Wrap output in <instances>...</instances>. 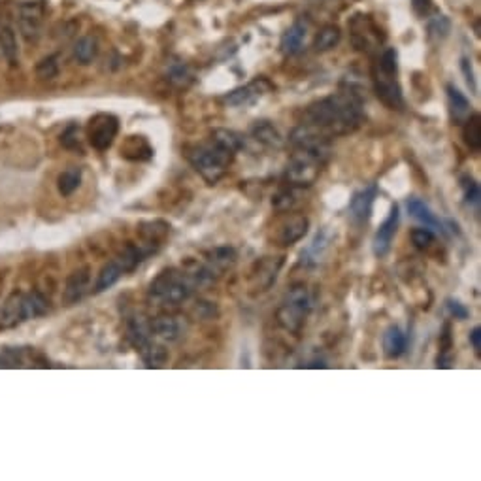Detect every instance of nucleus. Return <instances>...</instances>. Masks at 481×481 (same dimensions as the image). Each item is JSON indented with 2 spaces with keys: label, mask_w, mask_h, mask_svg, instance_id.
Masks as SVG:
<instances>
[{
  "label": "nucleus",
  "mask_w": 481,
  "mask_h": 481,
  "mask_svg": "<svg viewBox=\"0 0 481 481\" xmlns=\"http://www.w3.org/2000/svg\"><path fill=\"white\" fill-rule=\"evenodd\" d=\"M72 53H74V59L80 65H91L96 57V53H99V42L93 36H83L74 44Z\"/></svg>",
  "instance_id": "c756f323"
},
{
  "label": "nucleus",
  "mask_w": 481,
  "mask_h": 481,
  "mask_svg": "<svg viewBox=\"0 0 481 481\" xmlns=\"http://www.w3.org/2000/svg\"><path fill=\"white\" fill-rule=\"evenodd\" d=\"M461 68H463V74L466 76V83H468V87L472 89V91H477V87H475V80H474V72H472V65H470V61L464 57L463 61H461Z\"/></svg>",
  "instance_id": "de8ad7c7"
},
{
  "label": "nucleus",
  "mask_w": 481,
  "mask_h": 481,
  "mask_svg": "<svg viewBox=\"0 0 481 481\" xmlns=\"http://www.w3.org/2000/svg\"><path fill=\"white\" fill-rule=\"evenodd\" d=\"M23 294H12L6 300V304L0 311V321L4 325H15L18 321H23Z\"/></svg>",
  "instance_id": "2f4dec72"
},
{
  "label": "nucleus",
  "mask_w": 481,
  "mask_h": 481,
  "mask_svg": "<svg viewBox=\"0 0 481 481\" xmlns=\"http://www.w3.org/2000/svg\"><path fill=\"white\" fill-rule=\"evenodd\" d=\"M82 177L83 172L82 168H77V166H70V168H66L65 172H61L59 177H57V189H59V193L63 194V196H70V194L82 185Z\"/></svg>",
  "instance_id": "7c9ffc66"
},
{
  "label": "nucleus",
  "mask_w": 481,
  "mask_h": 481,
  "mask_svg": "<svg viewBox=\"0 0 481 481\" xmlns=\"http://www.w3.org/2000/svg\"><path fill=\"white\" fill-rule=\"evenodd\" d=\"M149 327H151V332H155L161 340L166 342L180 340L183 335V330H185L183 323L180 321V317L170 316H163L157 317V319H153V323L149 325Z\"/></svg>",
  "instance_id": "f3484780"
},
{
  "label": "nucleus",
  "mask_w": 481,
  "mask_h": 481,
  "mask_svg": "<svg viewBox=\"0 0 481 481\" xmlns=\"http://www.w3.org/2000/svg\"><path fill=\"white\" fill-rule=\"evenodd\" d=\"M408 211H410V215L413 219H417V221H421L427 229H435L438 230V232H444V225H442V221L438 218H436L435 213L430 211V208L423 200L419 199H410L408 200Z\"/></svg>",
  "instance_id": "b1692460"
},
{
  "label": "nucleus",
  "mask_w": 481,
  "mask_h": 481,
  "mask_svg": "<svg viewBox=\"0 0 481 481\" xmlns=\"http://www.w3.org/2000/svg\"><path fill=\"white\" fill-rule=\"evenodd\" d=\"M21 304H23V321L25 319H35V317L44 316L49 310V302L40 293L25 294Z\"/></svg>",
  "instance_id": "72a5a7b5"
},
{
  "label": "nucleus",
  "mask_w": 481,
  "mask_h": 481,
  "mask_svg": "<svg viewBox=\"0 0 481 481\" xmlns=\"http://www.w3.org/2000/svg\"><path fill=\"white\" fill-rule=\"evenodd\" d=\"M463 138L470 149L477 151L481 147V119L477 113H472L463 123Z\"/></svg>",
  "instance_id": "f704fd0d"
},
{
  "label": "nucleus",
  "mask_w": 481,
  "mask_h": 481,
  "mask_svg": "<svg viewBox=\"0 0 481 481\" xmlns=\"http://www.w3.org/2000/svg\"><path fill=\"white\" fill-rule=\"evenodd\" d=\"M411 242L417 249H429L435 244V232L427 227H419V229L411 230Z\"/></svg>",
  "instance_id": "37998d69"
},
{
  "label": "nucleus",
  "mask_w": 481,
  "mask_h": 481,
  "mask_svg": "<svg viewBox=\"0 0 481 481\" xmlns=\"http://www.w3.org/2000/svg\"><path fill=\"white\" fill-rule=\"evenodd\" d=\"M236 258H238V253H236L235 247H215L213 251L208 253V263H206V266L210 268L213 276H219V272L230 268L236 263Z\"/></svg>",
  "instance_id": "aec40b11"
},
{
  "label": "nucleus",
  "mask_w": 481,
  "mask_h": 481,
  "mask_svg": "<svg viewBox=\"0 0 481 481\" xmlns=\"http://www.w3.org/2000/svg\"><path fill=\"white\" fill-rule=\"evenodd\" d=\"M294 204V199H293V193L291 191H283V193H280L274 199V206H276L277 210H289L291 206Z\"/></svg>",
  "instance_id": "49530a36"
},
{
  "label": "nucleus",
  "mask_w": 481,
  "mask_h": 481,
  "mask_svg": "<svg viewBox=\"0 0 481 481\" xmlns=\"http://www.w3.org/2000/svg\"><path fill=\"white\" fill-rule=\"evenodd\" d=\"M304 123L323 130L329 138L351 135L364 123L363 99L351 87L329 94L306 108Z\"/></svg>",
  "instance_id": "f257e3e1"
},
{
  "label": "nucleus",
  "mask_w": 481,
  "mask_h": 481,
  "mask_svg": "<svg viewBox=\"0 0 481 481\" xmlns=\"http://www.w3.org/2000/svg\"><path fill=\"white\" fill-rule=\"evenodd\" d=\"M399 72L383 70L382 66L374 63L372 66V82H374V91L376 96L387 106L389 110H402L404 108V96H402V87H400Z\"/></svg>",
  "instance_id": "6e6552de"
},
{
  "label": "nucleus",
  "mask_w": 481,
  "mask_h": 481,
  "mask_svg": "<svg viewBox=\"0 0 481 481\" xmlns=\"http://www.w3.org/2000/svg\"><path fill=\"white\" fill-rule=\"evenodd\" d=\"M447 100H449V113L453 123L463 125L472 115V106L468 99L455 85H447Z\"/></svg>",
  "instance_id": "a211bd4d"
},
{
  "label": "nucleus",
  "mask_w": 481,
  "mask_h": 481,
  "mask_svg": "<svg viewBox=\"0 0 481 481\" xmlns=\"http://www.w3.org/2000/svg\"><path fill=\"white\" fill-rule=\"evenodd\" d=\"M411 8L419 18H429L430 13L435 12L432 0H411Z\"/></svg>",
  "instance_id": "a18cd8bd"
},
{
  "label": "nucleus",
  "mask_w": 481,
  "mask_h": 481,
  "mask_svg": "<svg viewBox=\"0 0 481 481\" xmlns=\"http://www.w3.org/2000/svg\"><path fill=\"white\" fill-rule=\"evenodd\" d=\"M282 264H283V257H277L276 261L274 258H270V257H266L263 261L261 264H257L258 266V272H257V276H258V291H266V289L270 287L272 283L276 282V277H277V272H280V268H282Z\"/></svg>",
  "instance_id": "c85d7f7f"
},
{
  "label": "nucleus",
  "mask_w": 481,
  "mask_h": 481,
  "mask_svg": "<svg viewBox=\"0 0 481 481\" xmlns=\"http://www.w3.org/2000/svg\"><path fill=\"white\" fill-rule=\"evenodd\" d=\"M289 142L293 144L294 149L311 153V155L323 158V161H327L330 153L329 136L310 123H300L299 127H294L289 135Z\"/></svg>",
  "instance_id": "39448f33"
},
{
  "label": "nucleus",
  "mask_w": 481,
  "mask_h": 481,
  "mask_svg": "<svg viewBox=\"0 0 481 481\" xmlns=\"http://www.w3.org/2000/svg\"><path fill=\"white\" fill-rule=\"evenodd\" d=\"M140 353L149 368H158V366L168 363V358H170V355H168L165 347L158 346L155 342H149L144 349H140Z\"/></svg>",
  "instance_id": "c9c22d12"
},
{
  "label": "nucleus",
  "mask_w": 481,
  "mask_h": 481,
  "mask_svg": "<svg viewBox=\"0 0 481 481\" xmlns=\"http://www.w3.org/2000/svg\"><path fill=\"white\" fill-rule=\"evenodd\" d=\"M406 347H408V338H406L404 330L393 325L385 330L383 335V353L387 358H399L404 355Z\"/></svg>",
  "instance_id": "6ab92c4d"
},
{
  "label": "nucleus",
  "mask_w": 481,
  "mask_h": 481,
  "mask_svg": "<svg viewBox=\"0 0 481 481\" xmlns=\"http://www.w3.org/2000/svg\"><path fill=\"white\" fill-rule=\"evenodd\" d=\"M349 35H351V44L357 51L370 53L382 46L385 36L382 29L377 27L376 21L366 15V13H357L349 21Z\"/></svg>",
  "instance_id": "0eeeda50"
},
{
  "label": "nucleus",
  "mask_w": 481,
  "mask_h": 481,
  "mask_svg": "<svg viewBox=\"0 0 481 481\" xmlns=\"http://www.w3.org/2000/svg\"><path fill=\"white\" fill-rule=\"evenodd\" d=\"M121 155L129 161H149L153 157V147L144 136H129L121 146Z\"/></svg>",
  "instance_id": "5701e85b"
},
{
  "label": "nucleus",
  "mask_w": 481,
  "mask_h": 481,
  "mask_svg": "<svg viewBox=\"0 0 481 481\" xmlns=\"http://www.w3.org/2000/svg\"><path fill=\"white\" fill-rule=\"evenodd\" d=\"M449 30H451V21L446 15H435L427 21V35H429L430 40H444L449 35Z\"/></svg>",
  "instance_id": "4c0bfd02"
},
{
  "label": "nucleus",
  "mask_w": 481,
  "mask_h": 481,
  "mask_svg": "<svg viewBox=\"0 0 481 481\" xmlns=\"http://www.w3.org/2000/svg\"><path fill=\"white\" fill-rule=\"evenodd\" d=\"M311 311L310 291L304 283H296L283 296V302L277 310V323L289 332H299L306 323V317Z\"/></svg>",
  "instance_id": "20e7f679"
},
{
  "label": "nucleus",
  "mask_w": 481,
  "mask_h": 481,
  "mask_svg": "<svg viewBox=\"0 0 481 481\" xmlns=\"http://www.w3.org/2000/svg\"><path fill=\"white\" fill-rule=\"evenodd\" d=\"M323 163V158L296 149V153L289 161L285 177H287V182L291 185H294V187H308V185H311L319 177Z\"/></svg>",
  "instance_id": "423d86ee"
},
{
  "label": "nucleus",
  "mask_w": 481,
  "mask_h": 481,
  "mask_svg": "<svg viewBox=\"0 0 481 481\" xmlns=\"http://www.w3.org/2000/svg\"><path fill=\"white\" fill-rule=\"evenodd\" d=\"M35 72L40 80H55L61 72L59 55H47V57L38 61Z\"/></svg>",
  "instance_id": "58836bf2"
},
{
  "label": "nucleus",
  "mask_w": 481,
  "mask_h": 481,
  "mask_svg": "<svg viewBox=\"0 0 481 481\" xmlns=\"http://www.w3.org/2000/svg\"><path fill=\"white\" fill-rule=\"evenodd\" d=\"M306 35H308V27H306L304 21H294L291 27H289L282 36V42H280V49L285 57H294L302 51L304 47Z\"/></svg>",
  "instance_id": "2eb2a0df"
},
{
  "label": "nucleus",
  "mask_w": 481,
  "mask_h": 481,
  "mask_svg": "<svg viewBox=\"0 0 481 481\" xmlns=\"http://www.w3.org/2000/svg\"><path fill=\"white\" fill-rule=\"evenodd\" d=\"M274 85H272L266 77H258L253 80L251 83H247L244 87H238L235 91H230L229 94H225V102L229 106H249L255 100H258L263 94L270 93Z\"/></svg>",
  "instance_id": "9b49d317"
},
{
  "label": "nucleus",
  "mask_w": 481,
  "mask_h": 481,
  "mask_svg": "<svg viewBox=\"0 0 481 481\" xmlns=\"http://www.w3.org/2000/svg\"><path fill=\"white\" fill-rule=\"evenodd\" d=\"M308 229H310V219L306 218V215H300V213H294V215H291V218L283 221L276 240L282 246H293V244H296V242L304 238Z\"/></svg>",
  "instance_id": "4468645a"
},
{
  "label": "nucleus",
  "mask_w": 481,
  "mask_h": 481,
  "mask_svg": "<svg viewBox=\"0 0 481 481\" xmlns=\"http://www.w3.org/2000/svg\"><path fill=\"white\" fill-rule=\"evenodd\" d=\"M0 53L10 65H15L19 61L18 38H15V30L10 25L0 27Z\"/></svg>",
  "instance_id": "bb28decb"
},
{
  "label": "nucleus",
  "mask_w": 481,
  "mask_h": 481,
  "mask_svg": "<svg viewBox=\"0 0 481 481\" xmlns=\"http://www.w3.org/2000/svg\"><path fill=\"white\" fill-rule=\"evenodd\" d=\"M89 272L91 270L85 266V268H80V270L72 272L70 276H68V280H66L65 294H63V299H65L66 304H74V302H77V300L85 294V291H87L89 287V282H91V274H89Z\"/></svg>",
  "instance_id": "dca6fc26"
},
{
  "label": "nucleus",
  "mask_w": 481,
  "mask_h": 481,
  "mask_svg": "<svg viewBox=\"0 0 481 481\" xmlns=\"http://www.w3.org/2000/svg\"><path fill=\"white\" fill-rule=\"evenodd\" d=\"M342 40V30L336 27V25H325L323 29L319 30L316 35V40H313V49L319 53L330 51L335 49Z\"/></svg>",
  "instance_id": "cd10ccee"
},
{
  "label": "nucleus",
  "mask_w": 481,
  "mask_h": 481,
  "mask_svg": "<svg viewBox=\"0 0 481 481\" xmlns=\"http://www.w3.org/2000/svg\"><path fill=\"white\" fill-rule=\"evenodd\" d=\"M446 310L453 319H458V321H464V319H468V316H470L468 308H466L464 304H461L458 300H453V299L446 300Z\"/></svg>",
  "instance_id": "c03bdc74"
},
{
  "label": "nucleus",
  "mask_w": 481,
  "mask_h": 481,
  "mask_svg": "<svg viewBox=\"0 0 481 481\" xmlns=\"http://www.w3.org/2000/svg\"><path fill=\"white\" fill-rule=\"evenodd\" d=\"M399 206L393 204L391 206V211H389L387 219L383 221L380 230L376 232V238H374V246H372V249H374V255H376V257H385V255L391 251L394 236H396V229H399Z\"/></svg>",
  "instance_id": "f8f14e48"
},
{
  "label": "nucleus",
  "mask_w": 481,
  "mask_h": 481,
  "mask_svg": "<svg viewBox=\"0 0 481 481\" xmlns=\"http://www.w3.org/2000/svg\"><path fill=\"white\" fill-rule=\"evenodd\" d=\"M168 230H170V225L165 223V221H149V223H144L140 229V236L146 242V247L149 251H157V247L161 246V242L165 240L168 236Z\"/></svg>",
  "instance_id": "4be33fe9"
},
{
  "label": "nucleus",
  "mask_w": 481,
  "mask_h": 481,
  "mask_svg": "<svg viewBox=\"0 0 481 481\" xmlns=\"http://www.w3.org/2000/svg\"><path fill=\"white\" fill-rule=\"evenodd\" d=\"M61 144L66 149H80L82 151V130L77 125H68L65 132L61 135Z\"/></svg>",
  "instance_id": "a19ab883"
},
{
  "label": "nucleus",
  "mask_w": 481,
  "mask_h": 481,
  "mask_svg": "<svg viewBox=\"0 0 481 481\" xmlns=\"http://www.w3.org/2000/svg\"><path fill=\"white\" fill-rule=\"evenodd\" d=\"M470 344H472V347H474V351L480 355V351H481V329L480 327H475V329L470 332Z\"/></svg>",
  "instance_id": "09e8293b"
},
{
  "label": "nucleus",
  "mask_w": 481,
  "mask_h": 481,
  "mask_svg": "<svg viewBox=\"0 0 481 481\" xmlns=\"http://www.w3.org/2000/svg\"><path fill=\"white\" fill-rule=\"evenodd\" d=\"M147 255H151V251H149L147 247L135 246V244H127V246L123 247V251L119 253L118 257H115V261H118L119 266H121L125 274H127V272L135 270L136 266H138V264H140Z\"/></svg>",
  "instance_id": "393cba45"
},
{
  "label": "nucleus",
  "mask_w": 481,
  "mask_h": 481,
  "mask_svg": "<svg viewBox=\"0 0 481 481\" xmlns=\"http://www.w3.org/2000/svg\"><path fill=\"white\" fill-rule=\"evenodd\" d=\"M251 136L258 144H263L264 147H270V149H277V147L283 146V136L270 121H257L251 127Z\"/></svg>",
  "instance_id": "412c9836"
},
{
  "label": "nucleus",
  "mask_w": 481,
  "mask_h": 481,
  "mask_svg": "<svg viewBox=\"0 0 481 481\" xmlns=\"http://www.w3.org/2000/svg\"><path fill=\"white\" fill-rule=\"evenodd\" d=\"M194 289L196 282L187 270L166 268L153 280L149 296L163 306H177L183 304L194 293Z\"/></svg>",
  "instance_id": "7ed1b4c3"
},
{
  "label": "nucleus",
  "mask_w": 481,
  "mask_h": 481,
  "mask_svg": "<svg viewBox=\"0 0 481 481\" xmlns=\"http://www.w3.org/2000/svg\"><path fill=\"white\" fill-rule=\"evenodd\" d=\"M377 196V185L370 183L368 187L361 189L353 194L351 202H349V215L355 223L364 225L368 223L370 215H372V206Z\"/></svg>",
  "instance_id": "ddd939ff"
},
{
  "label": "nucleus",
  "mask_w": 481,
  "mask_h": 481,
  "mask_svg": "<svg viewBox=\"0 0 481 481\" xmlns=\"http://www.w3.org/2000/svg\"><path fill=\"white\" fill-rule=\"evenodd\" d=\"M46 8L40 0H29L19 6V30L27 42H38L42 36V19H44Z\"/></svg>",
  "instance_id": "9d476101"
},
{
  "label": "nucleus",
  "mask_w": 481,
  "mask_h": 481,
  "mask_svg": "<svg viewBox=\"0 0 481 481\" xmlns=\"http://www.w3.org/2000/svg\"><path fill=\"white\" fill-rule=\"evenodd\" d=\"M211 138L218 142V144H221L223 147H227V149H230V151L238 153L244 147V138H242L238 132H235V130H229V129H215L213 132H211Z\"/></svg>",
  "instance_id": "e433bc0d"
},
{
  "label": "nucleus",
  "mask_w": 481,
  "mask_h": 481,
  "mask_svg": "<svg viewBox=\"0 0 481 481\" xmlns=\"http://www.w3.org/2000/svg\"><path fill=\"white\" fill-rule=\"evenodd\" d=\"M119 132V119L112 113H96L91 121H89L87 138L91 146L99 151H104L112 146L115 136Z\"/></svg>",
  "instance_id": "1a4fd4ad"
},
{
  "label": "nucleus",
  "mask_w": 481,
  "mask_h": 481,
  "mask_svg": "<svg viewBox=\"0 0 481 481\" xmlns=\"http://www.w3.org/2000/svg\"><path fill=\"white\" fill-rule=\"evenodd\" d=\"M463 189H464V202H466L470 208H477V206H480L481 191H480V185L475 183V180H472V177H463Z\"/></svg>",
  "instance_id": "79ce46f5"
},
{
  "label": "nucleus",
  "mask_w": 481,
  "mask_h": 481,
  "mask_svg": "<svg viewBox=\"0 0 481 481\" xmlns=\"http://www.w3.org/2000/svg\"><path fill=\"white\" fill-rule=\"evenodd\" d=\"M185 155L194 170L204 177V182L215 185L227 174L236 153L210 138L208 142H200V144L189 147Z\"/></svg>",
  "instance_id": "f03ea898"
},
{
  "label": "nucleus",
  "mask_w": 481,
  "mask_h": 481,
  "mask_svg": "<svg viewBox=\"0 0 481 481\" xmlns=\"http://www.w3.org/2000/svg\"><path fill=\"white\" fill-rule=\"evenodd\" d=\"M166 80L174 85V87H189L193 83V70L187 63L183 61H172L166 66Z\"/></svg>",
  "instance_id": "a878e982"
},
{
  "label": "nucleus",
  "mask_w": 481,
  "mask_h": 481,
  "mask_svg": "<svg viewBox=\"0 0 481 481\" xmlns=\"http://www.w3.org/2000/svg\"><path fill=\"white\" fill-rule=\"evenodd\" d=\"M325 247H327V238H325V235L321 232V235L316 236V240L311 242V246L308 247L306 251H302V264L319 263V257L323 255Z\"/></svg>",
  "instance_id": "ea45409f"
},
{
  "label": "nucleus",
  "mask_w": 481,
  "mask_h": 481,
  "mask_svg": "<svg viewBox=\"0 0 481 481\" xmlns=\"http://www.w3.org/2000/svg\"><path fill=\"white\" fill-rule=\"evenodd\" d=\"M123 274V268H121L118 264V261L113 258L112 263H108L102 266V270H100L99 277H96V285H94V289L100 293V291H106V289L113 287Z\"/></svg>",
  "instance_id": "473e14b6"
}]
</instances>
